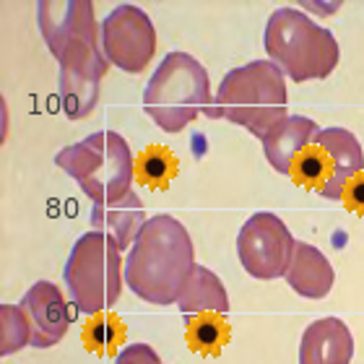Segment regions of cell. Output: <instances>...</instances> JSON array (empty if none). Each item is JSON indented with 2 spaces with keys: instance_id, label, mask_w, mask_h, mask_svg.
Returning a JSON list of instances; mask_svg holds the SVG:
<instances>
[{
  "instance_id": "obj_17",
  "label": "cell",
  "mask_w": 364,
  "mask_h": 364,
  "mask_svg": "<svg viewBox=\"0 0 364 364\" xmlns=\"http://www.w3.org/2000/svg\"><path fill=\"white\" fill-rule=\"evenodd\" d=\"M177 307L185 318H224L229 312V294L221 279L205 266L193 268L177 294Z\"/></svg>"
},
{
  "instance_id": "obj_18",
  "label": "cell",
  "mask_w": 364,
  "mask_h": 364,
  "mask_svg": "<svg viewBox=\"0 0 364 364\" xmlns=\"http://www.w3.org/2000/svg\"><path fill=\"white\" fill-rule=\"evenodd\" d=\"M31 346V326L21 304H0V354L11 357Z\"/></svg>"
},
{
  "instance_id": "obj_12",
  "label": "cell",
  "mask_w": 364,
  "mask_h": 364,
  "mask_svg": "<svg viewBox=\"0 0 364 364\" xmlns=\"http://www.w3.org/2000/svg\"><path fill=\"white\" fill-rule=\"evenodd\" d=\"M29 318L31 346L34 349H50L63 341V336L70 328L68 302L63 296L60 287L53 281H37L18 302Z\"/></svg>"
},
{
  "instance_id": "obj_4",
  "label": "cell",
  "mask_w": 364,
  "mask_h": 364,
  "mask_svg": "<svg viewBox=\"0 0 364 364\" xmlns=\"http://www.w3.org/2000/svg\"><path fill=\"white\" fill-rule=\"evenodd\" d=\"M55 164L81 185L94 203H112L133 190L136 159L128 141L114 130H99L65 146Z\"/></svg>"
},
{
  "instance_id": "obj_20",
  "label": "cell",
  "mask_w": 364,
  "mask_h": 364,
  "mask_svg": "<svg viewBox=\"0 0 364 364\" xmlns=\"http://www.w3.org/2000/svg\"><path fill=\"white\" fill-rule=\"evenodd\" d=\"M188 338L193 349L203 351V354H216L229 338L227 323H219V318H203L198 323H190Z\"/></svg>"
},
{
  "instance_id": "obj_10",
  "label": "cell",
  "mask_w": 364,
  "mask_h": 364,
  "mask_svg": "<svg viewBox=\"0 0 364 364\" xmlns=\"http://www.w3.org/2000/svg\"><path fill=\"white\" fill-rule=\"evenodd\" d=\"M37 23L55 60L70 45L102 42V23H97L91 0H39Z\"/></svg>"
},
{
  "instance_id": "obj_8",
  "label": "cell",
  "mask_w": 364,
  "mask_h": 364,
  "mask_svg": "<svg viewBox=\"0 0 364 364\" xmlns=\"http://www.w3.org/2000/svg\"><path fill=\"white\" fill-rule=\"evenodd\" d=\"M102 50L114 68L144 73L156 53V29L144 8L122 3L102 21Z\"/></svg>"
},
{
  "instance_id": "obj_21",
  "label": "cell",
  "mask_w": 364,
  "mask_h": 364,
  "mask_svg": "<svg viewBox=\"0 0 364 364\" xmlns=\"http://www.w3.org/2000/svg\"><path fill=\"white\" fill-rule=\"evenodd\" d=\"M114 364H164L149 343H130L114 357Z\"/></svg>"
},
{
  "instance_id": "obj_16",
  "label": "cell",
  "mask_w": 364,
  "mask_h": 364,
  "mask_svg": "<svg viewBox=\"0 0 364 364\" xmlns=\"http://www.w3.org/2000/svg\"><path fill=\"white\" fill-rule=\"evenodd\" d=\"M284 279L304 299H323L333 289L336 271L331 260L323 255V250H318L310 242H296Z\"/></svg>"
},
{
  "instance_id": "obj_5",
  "label": "cell",
  "mask_w": 364,
  "mask_h": 364,
  "mask_svg": "<svg viewBox=\"0 0 364 364\" xmlns=\"http://www.w3.org/2000/svg\"><path fill=\"white\" fill-rule=\"evenodd\" d=\"M208 70L188 53H169L149 78L144 109L164 133H180L211 105Z\"/></svg>"
},
{
  "instance_id": "obj_1",
  "label": "cell",
  "mask_w": 364,
  "mask_h": 364,
  "mask_svg": "<svg viewBox=\"0 0 364 364\" xmlns=\"http://www.w3.org/2000/svg\"><path fill=\"white\" fill-rule=\"evenodd\" d=\"M196 268V250L188 229L169 213L146 219L125 258V284L149 304H175L182 284Z\"/></svg>"
},
{
  "instance_id": "obj_6",
  "label": "cell",
  "mask_w": 364,
  "mask_h": 364,
  "mask_svg": "<svg viewBox=\"0 0 364 364\" xmlns=\"http://www.w3.org/2000/svg\"><path fill=\"white\" fill-rule=\"evenodd\" d=\"M63 279L73 304L84 315H99L109 310L120 299L122 284H125L122 250L112 237L91 229L76 240Z\"/></svg>"
},
{
  "instance_id": "obj_15",
  "label": "cell",
  "mask_w": 364,
  "mask_h": 364,
  "mask_svg": "<svg viewBox=\"0 0 364 364\" xmlns=\"http://www.w3.org/2000/svg\"><path fill=\"white\" fill-rule=\"evenodd\" d=\"M146 224V208L144 200L136 196V190H130L128 196L112 203H94L91 208V229L105 232L112 237L120 250H130L136 242L138 232Z\"/></svg>"
},
{
  "instance_id": "obj_7",
  "label": "cell",
  "mask_w": 364,
  "mask_h": 364,
  "mask_svg": "<svg viewBox=\"0 0 364 364\" xmlns=\"http://www.w3.org/2000/svg\"><path fill=\"white\" fill-rule=\"evenodd\" d=\"M296 240L289 227L271 211L252 213L237 235V255L252 279L273 281L287 273Z\"/></svg>"
},
{
  "instance_id": "obj_14",
  "label": "cell",
  "mask_w": 364,
  "mask_h": 364,
  "mask_svg": "<svg viewBox=\"0 0 364 364\" xmlns=\"http://www.w3.org/2000/svg\"><path fill=\"white\" fill-rule=\"evenodd\" d=\"M354 336L338 318H320L307 326L299 341V364H349Z\"/></svg>"
},
{
  "instance_id": "obj_13",
  "label": "cell",
  "mask_w": 364,
  "mask_h": 364,
  "mask_svg": "<svg viewBox=\"0 0 364 364\" xmlns=\"http://www.w3.org/2000/svg\"><path fill=\"white\" fill-rule=\"evenodd\" d=\"M320 133V125L312 117L304 114H287L279 125H273L263 136V151L266 159L279 175L289 177L294 169L296 159L304 154V149H310L315 144V138Z\"/></svg>"
},
{
  "instance_id": "obj_22",
  "label": "cell",
  "mask_w": 364,
  "mask_h": 364,
  "mask_svg": "<svg viewBox=\"0 0 364 364\" xmlns=\"http://www.w3.org/2000/svg\"><path fill=\"white\" fill-rule=\"evenodd\" d=\"M341 200L346 203V208L354 213H362L364 216V172H359L354 180L343 188V196Z\"/></svg>"
},
{
  "instance_id": "obj_11",
  "label": "cell",
  "mask_w": 364,
  "mask_h": 364,
  "mask_svg": "<svg viewBox=\"0 0 364 364\" xmlns=\"http://www.w3.org/2000/svg\"><path fill=\"white\" fill-rule=\"evenodd\" d=\"M315 149L320 154L326 185L320 196L328 200H341L343 188L359 172H364V151L357 136L346 128H323L315 138Z\"/></svg>"
},
{
  "instance_id": "obj_3",
  "label": "cell",
  "mask_w": 364,
  "mask_h": 364,
  "mask_svg": "<svg viewBox=\"0 0 364 364\" xmlns=\"http://www.w3.org/2000/svg\"><path fill=\"white\" fill-rule=\"evenodd\" d=\"M263 45L271 63H276L281 73L296 84L328 78L341 58L333 31L289 6L276 8L271 14Z\"/></svg>"
},
{
  "instance_id": "obj_19",
  "label": "cell",
  "mask_w": 364,
  "mask_h": 364,
  "mask_svg": "<svg viewBox=\"0 0 364 364\" xmlns=\"http://www.w3.org/2000/svg\"><path fill=\"white\" fill-rule=\"evenodd\" d=\"M177 172L175 154L164 146H151L136 159V177L149 188H167Z\"/></svg>"
},
{
  "instance_id": "obj_2",
  "label": "cell",
  "mask_w": 364,
  "mask_h": 364,
  "mask_svg": "<svg viewBox=\"0 0 364 364\" xmlns=\"http://www.w3.org/2000/svg\"><path fill=\"white\" fill-rule=\"evenodd\" d=\"M287 76L271 60H252L229 70L213 94L205 117L229 120L263 141L273 125L287 117Z\"/></svg>"
},
{
  "instance_id": "obj_9",
  "label": "cell",
  "mask_w": 364,
  "mask_h": 364,
  "mask_svg": "<svg viewBox=\"0 0 364 364\" xmlns=\"http://www.w3.org/2000/svg\"><path fill=\"white\" fill-rule=\"evenodd\" d=\"M60 65V107L68 120H84L99 102L102 78L109 70L102 42H78L58 58Z\"/></svg>"
}]
</instances>
